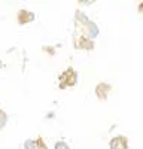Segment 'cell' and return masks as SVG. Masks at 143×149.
I'll use <instances>...</instances> for the list:
<instances>
[{
    "mask_svg": "<svg viewBox=\"0 0 143 149\" xmlns=\"http://www.w3.org/2000/svg\"><path fill=\"white\" fill-rule=\"evenodd\" d=\"M78 82V73L73 67H67L58 78V86L61 90L69 88V86H75Z\"/></svg>",
    "mask_w": 143,
    "mask_h": 149,
    "instance_id": "1",
    "label": "cell"
},
{
    "mask_svg": "<svg viewBox=\"0 0 143 149\" xmlns=\"http://www.w3.org/2000/svg\"><path fill=\"white\" fill-rule=\"evenodd\" d=\"M94 46H95L94 40L88 39V37L81 36V34L75 36V48L76 49H81V51H82V49H85V51H92Z\"/></svg>",
    "mask_w": 143,
    "mask_h": 149,
    "instance_id": "2",
    "label": "cell"
},
{
    "mask_svg": "<svg viewBox=\"0 0 143 149\" xmlns=\"http://www.w3.org/2000/svg\"><path fill=\"white\" fill-rule=\"evenodd\" d=\"M34 19H36V15L33 14L31 10H28V9H19V10L17 12V22L19 24V26L33 22Z\"/></svg>",
    "mask_w": 143,
    "mask_h": 149,
    "instance_id": "3",
    "label": "cell"
},
{
    "mask_svg": "<svg viewBox=\"0 0 143 149\" xmlns=\"http://www.w3.org/2000/svg\"><path fill=\"white\" fill-rule=\"evenodd\" d=\"M110 91H112V85H110V84H106V82H100V84H97V85H95V90H94L95 97H97L99 100H101V102L106 100Z\"/></svg>",
    "mask_w": 143,
    "mask_h": 149,
    "instance_id": "4",
    "label": "cell"
},
{
    "mask_svg": "<svg viewBox=\"0 0 143 149\" xmlns=\"http://www.w3.org/2000/svg\"><path fill=\"white\" fill-rule=\"evenodd\" d=\"M81 36H85V37H88V39H91V40H94V37H97L99 36V26L95 22H92V21H90L85 27H82L81 30Z\"/></svg>",
    "mask_w": 143,
    "mask_h": 149,
    "instance_id": "5",
    "label": "cell"
},
{
    "mask_svg": "<svg viewBox=\"0 0 143 149\" xmlns=\"http://www.w3.org/2000/svg\"><path fill=\"white\" fill-rule=\"evenodd\" d=\"M110 149H128V139L125 136H115L109 142Z\"/></svg>",
    "mask_w": 143,
    "mask_h": 149,
    "instance_id": "6",
    "label": "cell"
},
{
    "mask_svg": "<svg viewBox=\"0 0 143 149\" xmlns=\"http://www.w3.org/2000/svg\"><path fill=\"white\" fill-rule=\"evenodd\" d=\"M88 22H90V18H88L85 14H83L82 10L78 9V10L75 12V24H76V29L81 30L82 27H85Z\"/></svg>",
    "mask_w": 143,
    "mask_h": 149,
    "instance_id": "7",
    "label": "cell"
},
{
    "mask_svg": "<svg viewBox=\"0 0 143 149\" xmlns=\"http://www.w3.org/2000/svg\"><path fill=\"white\" fill-rule=\"evenodd\" d=\"M6 122H8V115H6V112H5L3 109H0V130L5 128Z\"/></svg>",
    "mask_w": 143,
    "mask_h": 149,
    "instance_id": "8",
    "label": "cell"
},
{
    "mask_svg": "<svg viewBox=\"0 0 143 149\" xmlns=\"http://www.w3.org/2000/svg\"><path fill=\"white\" fill-rule=\"evenodd\" d=\"M34 142H36V149H48V145L45 143L43 137H40V136H39V137L36 139Z\"/></svg>",
    "mask_w": 143,
    "mask_h": 149,
    "instance_id": "9",
    "label": "cell"
},
{
    "mask_svg": "<svg viewBox=\"0 0 143 149\" xmlns=\"http://www.w3.org/2000/svg\"><path fill=\"white\" fill-rule=\"evenodd\" d=\"M54 149H70V145L64 140H58V142H55Z\"/></svg>",
    "mask_w": 143,
    "mask_h": 149,
    "instance_id": "10",
    "label": "cell"
},
{
    "mask_svg": "<svg viewBox=\"0 0 143 149\" xmlns=\"http://www.w3.org/2000/svg\"><path fill=\"white\" fill-rule=\"evenodd\" d=\"M24 149H36V142L33 139H27L24 142Z\"/></svg>",
    "mask_w": 143,
    "mask_h": 149,
    "instance_id": "11",
    "label": "cell"
},
{
    "mask_svg": "<svg viewBox=\"0 0 143 149\" xmlns=\"http://www.w3.org/2000/svg\"><path fill=\"white\" fill-rule=\"evenodd\" d=\"M42 49H43V52H48L49 55H54V54H55V51H54L52 46H42Z\"/></svg>",
    "mask_w": 143,
    "mask_h": 149,
    "instance_id": "12",
    "label": "cell"
},
{
    "mask_svg": "<svg viewBox=\"0 0 143 149\" xmlns=\"http://www.w3.org/2000/svg\"><path fill=\"white\" fill-rule=\"evenodd\" d=\"M137 10L140 12V14H143V2H140V3H139V6H137Z\"/></svg>",
    "mask_w": 143,
    "mask_h": 149,
    "instance_id": "13",
    "label": "cell"
},
{
    "mask_svg": "<svg viewBox=\"0 0 143 149\" xmlns=\"http://www.w3.org/2000/svg\"><path fill=\"white\" fill-rule=\"evenodd\" d=\"M79 3H83V0H79ZM92 0H85V5H91Z\"/></svg>",
    "mask_w": 143,
    "mask_h": 149,
    "instance_id": "14",
    "label": "cell"
},
{
    "mask_svg": "<svg viewBox=\"0 0 143 149\" xmlns=\"http://www.w3.org/2000/svg\"><path fill=\"white\" fill-rule=\"evenodd\" d=\"M0 66H2V61H0Z\"/></svg>",
    "mask_w": 143,
    "mask_h": 149,
    "instance_id": "15",
    "label": "cell"
}]
</instances>
